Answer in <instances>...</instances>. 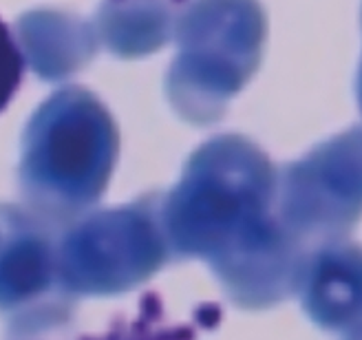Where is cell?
Instances as JSON below:
<instances>
[{
	"instance_id": "6da1fadb",
	"label": "cell",
	"mask_w": 362,
	"mask_h": 340,
	"mask_svg": "<svg viewBox=\"0 0 362 340\" xmlns=\"http://www.w3.org/2000/svg\"><path fill=\"white\" fill-rule=\"evenodd\" d=\"M23 56L7 25L0 20V111L9 104L23 80Z\"/></svg>"
},
{
	"instance_id": "7a4b0ae2",
	"label": "cell",
	"mask_w": 362,
	"mask_h": 340,
	"mask_svg": "<svg viewBox=\"0 0 362 340\" xmlns=\"http://www.w3.org/2000/svg\"><path fill=\"white\" fill-rule=\"evenodd\" d=\"M115 3H168V5H179L184 0H115Z\"/></svg>"
}]
</instances>
